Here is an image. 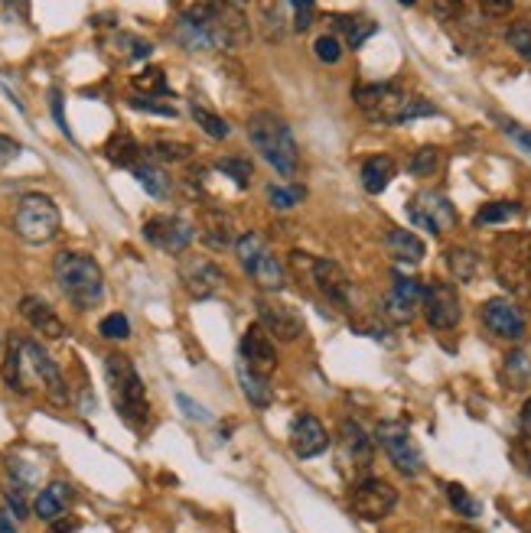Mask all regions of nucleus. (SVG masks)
Listing matches in <instances>:
<instances>
[{
	"label": "nucleus",
	"instance_id": "nucleus-1",
	"mask_svg": "<svg viewBox=\"0 0 531 533\" xmlns=\"http://www.w3.org/2000/svg\"><path fill=\"white\" fill-rule=\"evenodd\" d=\"M173 39L189 53L232 49L248 39V24L235 4H193L173 20Z\"/></svg>",
	"mask_w": 531,
	"mask_h": 533
},
{
	"label": "nucleus",
	"instance_id": "nucleus-2",
	"mask_svg": "<svg viewBox=\"0 0 531 533\" xmlns=\"http://www.w3.org/2000/svg\"><path fill=\"white\" fill-rule=\"evenodd\" d=\"M352 101H356L372 121H378V124H407V121H415V117L437 114V108H434L430 101L401 92L395 82L356 85L352 88Z\"/></svg>",
	"mask_w": 531,
	"mask_h": 533
},
{
	"label": "nucleus",
	"instance_id": "nucleus-3",
	"mask_svg": "<svg viewBox=\"0 0 531 533\" xmlns=\"http://www.w3.org/2000/svg\"><path fill=\"white\" fill-rule=\"evenodd\" d=\"M53 277L59 283V290H63V296L75 310H92V306L102 302L105 277L95 257L78 254V251H63L53 261Z\"/></svg>",
	"mask_w": 531,
	"mask_h": 533
},
{
	"label": "nucleus",
	"instance_id": "nucleus-4",
	"mask_svg": "<svg viewBox=\"0 0 531 533\" xmlns=\"http://www.w3.org/2000/svg\"><path fill=\"white\" fill-rule=\"evenodd\" d=\"M105 374H108L111 397H115L117 417L127 426L141 429L150 419V403H147V387H144L141 374L134 368V361L121 351L105 358Z\"/></svg>",
	"mask_w": 531,
	"mask_h": 533
},
{
	"label": "nucleus",
	"instance_id": "nucleus-5",
	"mask_svg": "<svg viewBox=\"0 0 531 533\" xmlns=\"http://www.w3.org/2000/svg\"><path fill=\"white\" fill-rule=\"evenodd\" d=\"M248 140H251V147L258 150L274 170H277V176H297V166H300L297 140H294L290 127L284 124L277 114H267V111L251 114Z\"/></svg>",
	"mask_w": 531,
	"mask_h": 533
},
{
	"label": "nucleus",
	"instance_id": "nucleus-6",
	"mask_svg": "<svg viewBox=\"0 0 531 533\" xmlns=\"http://www.w3.org/2000/svg\"><path fill=\"white\" fill-rule=\"evenodd\" d=\"M496 277L508 293L528 296L531 293V238L525 234H499L493 257Z\"/></svg>",
	"mask_w": 531,
	"mask_h": 533
},
{
	"label": "nucleus",
	"instance_id": "nucleus-7",
	"mask_svg": "<svg viewBox=\"0 0 531 533\" xmlns=\"http://www.w3.org/2000/svg\"><path fill=\"white\" fill-rule=\"evenodd\" d=\"M290 267H294V271H297L304 280H310L313 290H316L323 300H329L333 306H339V310L349 306L352 283H349V277H346V271L339 267L336 261H323V257L294 251V254H290Z\"/></svg>",
	"mask_w": 531,
	"mask_h": 533
},
{
	"label": "nucleus",
	"instance_id": "nucleus-8",
	"mask_svg": "<svg viewBox=\"0 0 531 533\" xmlns=\"http://www.w3.org/2000/svg\"><path fill=\"white\" fill-rule=\"evenodd\" d=\"M59 224H63V215H59V205L49 195L30 192L16 205L14 232L26 244H46V241H53L59 234Z\"/></svg>",
	"mask_w": 531,
	"mask_h": 533
},
{
	"label": "nucleus",
	"instance_id": "nucleus-9",
	"mask_svg": "<svg viewBox=\"0 0 531 533\" xmlns=\"http://www.w3.org/2000/svg\"><path fill=\"white\" fill-rule=\"evenodd\" d=\"M235 254H238L242 271L248 273L261 290H281L284 286V263L267 251L265 238H261L258 232L242 234L238 244H235Z\"/></svg>",
	"mask_w": 531,
	"mask_h": 533
},
{
	"label": "nucleus",
	"instance_id": "nucleus-10",
	"mask_svg": "<svg viewBox=\"0 0 531 533\" xmlns=\"http://www.w3.org/2000/svg\"><path fill=\"white\" fill-rule=\"evenodd\" d=\"M376 442L388 452L391 465H395L401 475L415 479V475H421L424 471L421 449H417L415 436H411V429H407L401 419H382L376 429Z\"/></svg>",
	"mask_w": 531,
	"mask_h": 533
},
{
	"label": "nucleus",
	"instance_id": "nucleus-11",
	"mask_svg": "<svg viewBox=\"0 0 531 533\" xmlns=\"http://www.w3.org/2000/svg\"><path fill=\"white\" fill-rule=\"evenodd\" d=\"M407 215L417 228H427L430 234H444L456 224V209L454 202L444 192H417L407 202Z\"/></svg>",
	"mask_w": 531,
	"mask_h": 533
},
{
	"label": "nucleus",
	"instance_id": "nucleus-12",
	"mask_svg": "<svg viewBox=\"0 0 531 533\" xmlns=\"http://www.w3.org/2000/svg\"><path fill=\"white\" fill-rule=\"evenodd\" d=\"M424 316L434 329H454L463 316V306H460V293H456L454 283H446V280H434V283L424 286Z\"/></svg>",
	"mask_w": 531,
	"mask_h": 533
},
{
	"label": "nucleus",
	"instance_id": "nucleus-13",
	"mask_svg": "<svg viewBox=\"0 0 531 533\" xmlns=\"http://www.w3.org/2000/svg\"><path fill=\"white\" fill-rule=\"evenodd\" d=\"M144 238L166 254H183L193 244L195 228L180 215H154L144 222Z\"/></svg>",
	"mask_w": 531,
	"mask_h": 533
},
{
	"label": "nucleus",
	"instance_id": "nucleus-14",
	"mask_svg": "<svg viewBox=\"0 0 531 533\" xmlns=\"http://www.w3.org/2000/svg\"><path fill=\"white\" fill-rule=\"evenodd\" d=\"M398 504V491L382 479H366L352 491V514L359 520H382Z\"/></svg>",
	"mask_w": 531,
	"mask_h": 533
},
{
	"label": "nucleus",
	"instance_id": "nucleus-15",
	"mask_svg": "<svg viewBox=\"0 0 531 533\" xmlns=\"http://www.w3.org/2000/svg\"><path fill=\"white\" fill-rule=\"evenodd\" d=\"M180 280L193 300H209V296H215L222 290L225 273H222L219 263L209 261V257L189 254L180 261Z\"/></svg>",
	"mask_w": 531,
	"mask_h": 533
},
{
	"label": "nucleus",
	"instance_id": "nucleus-16",
	"mask_svg": "<svg viewBox=\"0 0 531 533\" xmlns=\"http://www.w3.org/2000/svg\"><path fill=\"white\" fill-rule=\"evenodd\" d=\"M258 319H261V329L277 341H297L300 335H304V319H300V312L284 300L261 296Z\"/></svg>",
	"mask_w": 531,
	"mask_h": 533
},
{
	"label": "nucleus",
	"instance_id": "nucleus-17",
	"mask_svg": "<svg viewBox=\"0 0 531 533\" xmlns=\"http://www.w3.org/2000/svg\"><path fill=\"white\" fill-rule=\"evenodd\" d=\"M24 358H26V368L33 371V378L43 384V390L49 394L53 403H69V387L63 380V371L55 368V361L49 358V351L39 341L24 339Z\"/></svg>",
	"mask_w": 531,
	"mask_h": 533
},
{
	"label": "nucleus",
	"instance_id": "nucleus-18",
	"mask_svg": "<svg viewBox=\"0 0 531 533\" xmlns=\"http://www.w3.org/2000/svg\"><path fill=\"white\" fill-rule=\"evenodd\" d=\"M483 322H486V329H489L493 335H499V339H508V341L525 339V316L512 300H502V296L486 300L483 302Z\"/></svg>",
	"mask_w": 531,
	"mask_h": 533
},
{
	"label": "nucleus",
	"instance_id": "nucleus-19",
	"mask_svg": "<svg viewBox=\"0 0 531 533\" xmlns=\"http://www.w3.org/2000/svg\"><path fill=\"white\" fill-rule=\"evenodd\" d=\"M238 351H242L245 368H251V371L261 374V378H271L274 368H277V348H274V339L261 329V325H251L248 332L242 335Z\"/></svg>",
	"mask_w": 531,
	"mask_h": 533
},
{
	"label": "nucleus",
	"instance_id": "nucleus-20",
	"mask_svg": "<svg viewBox=\"0 0 531 533\" xmlns=\"http://www.w3.org/2000/svg\"><path fill=\"white\" fill-rule=\"evenodd\" d=\"M421 300H424V286L417 283V280H411V277H395V283H391V293L385 296V316L391 319L395 325H405V322H411L415 319V312H417V306H421Z\"/></svg>",
	"mask_w": 531,
	"mask_h": 533
},
{
	"label": "nucleus",
	"instance_id": "nucleus-21",
	"mask_svg": "<svg viewBox=\"0 0 531 533\" xmlns=\"http://www.w3.org/2000/svg\"><path fill=\"white\" fill-rule=\"evenodd\" d=\"M290 449H294V456L297 459L323 456L329 449L326 426L313 417V413H300V417L294 419V426H290Z\"/></svg>",
	"mask_w": 531,
	"mask_h": 533
},
{
	"label": "nucleus",
	"instance_id": "nucleus-22",
	"mask_svg": "<svg viewBox=\"0 0 531 533\" xmlns=\"http://www.w3.org/2000/svg\"><path fill=\"white\" fill-rule=\"evenodd\" d=\"M199 234L209 244L212 251H225L232 244H238V234H235V218L222 209H205L199 215Z\"/></svg>",
	"mask_w": 531,
	"mask_h": 533
},
{
	"label": "nucleus",
	"instance_id": "nucleus-23",
	"mask_svg": "<svg viewBox=\"0 0 531 533\" xmlns=\"http://www.w3.org/2000/svg\"><path fill=\"white\" fill-rule=\"evenodd\" d=\"M20 316H24L39 335H46V339H63L65 325H63V319L55 316L53 306H49L46 300H39V296H24V300H20Z\"/></svg>",
	"mask_w": 531,
	"mask_h": 533
},
{
	"label": "nucleus",
	"instance_id": "nucleus-24",
	"mask_svg": "<svg viewBox=\"0 0 531 533\" xmlns=\"http://www.w3.org/2000/svg\"><path fill=\"white\" fill-rule=\"evenodd\" d=\"M69 504H72V485H65V481H49V485L36 495L33 514H36L39 520H49V524H55V520L65 518Z\"/></svg>",
	"mask_w": 531,
	"mask_h": 533
},
{
	"label": "nucleus",
	"instance_id": "nucleus-25",
	"mask_svg": "<svg viewBox=\"0 0 531 533\" xmlns=\"http://www.w3.org/2000/svg\"><path fill=\"white\" fill-rule=\"evenodd\" d=\"M378 24L366 14H336L333 16V36L346 46L359 49L368 36H376Z\"/></svg>",
	"mask_w": 531,
	"mask_h": 533
},
{
	"label": "nucleus",
	"instance_id": "nucleus-26",
	"mask_svg": "<svg viewBox=\"0 0 531 533\" xmlns=\"http://www.w3.org/2000/svg\"><path fill=\"white\" fill-rule=\"evenodd\" d=\"M339 442H343L346 459H349L356 469H368L372 459H376V452H372V439H368L366 429H362L356 419H346V423L339 426Z\"/></svg>",
	"mask_w": 531,
	"mask_h": 533
},
{
	"label": "nucleus",
	"instance_id": "nucleus-27",
	"mask_svg": "<svg viewBox=\"0 0 531 533\" xmlns=\"http://www.w3.org/2000/svg\"><path fill=\"white\" fill-rule=\"evenodd\" d=\"M385 244H388V254L401 263H421L424 254H427L424 241L415 232H407V228H391L385 234Z\"/></svg>",
	"mask_w": 531,
	"mask_h": 533
},
{
	"label": "nucleus",
	"instance_id": "nucleus-28",
	"mask_svg": "<svg viewBox=\"0 0 531 533\" xmlns=\"http://www.w3.org/2000/svg\"><path fill=\"white\" fill-rule=\"evenodd\" d=\"M395 173H398V166H395L391 156H368V160L362 163V186H366V192L382 195L385 189L391 186Z\"/></svg>",
	"mask_w": 531,
	"mask_h": 533
},
{
	"label": "nucleus",
	"instance_id": "nucleus-29",
	"mask_svg": "<svg viewBox=\"0 0 531 533\" xmlns=\"http://www.w3.org/2000/svg\"><path fill=\"white\" fill-rule=\"evenodd\" d=\"M502 378L512 390L531 387V345H518L508 351L506 364H502Z\"/></svg>",
	"mask_w": 531,
	"mask_h": 533
},
{
	"label": "nucleus",
	"instance_id": "nucleus-30",
	"mask_svg": "<svg viewBox=\"0 0 531 533\" xmlns=\"http://www.w3.org/2000/svg\"><path fill=\"white\" fill-rule=\"evenodd\" d=\"M105 156H108L115 166H125V170H134L137 160H141V143L131 137L127 131H117L115 137L105 143Z\"/></svg>",
	"mask_w": 531,
	"mask_h": 533
},
{
	"label": "nucleus",
	"instance_id": "nucleus-31",
	"mask_svg": "<svg viewBox=\"0 0 531 533\" xmlns=\"http://www.w3.org/2000/svg\"><path fill=\"white\" fill-rule=\"evenodd\" d=\"M4 380H7L10 390L26 394V358H24V341L20 339H10L7 358H4Z\"/></svg>",
	"mask_w": 531,
	"mask_h": 533
},
{
	"label": "nucleus",
	"instance_id": "nucleus-32",
	"mask_svg": "<svg viewBox=\"0 0 531 533\" xmlns=\"http://www.w3.org/2000/svg\"><path fill=\"white\" fill-rule=\"evenodd\" d=\"M238 380H242V390L245 397L251 400V407H271L274 400V390H271V378H261V374H255L251 368H245V364H238Z\"/></svg>",
	"mask_w": 531,
	"mask_h": 533
},
{
	"label": "nucleus",
	"instance_id": "nucleus-33",
	"mask_svg": "<svg viewBox=\"0 0 531 533\" xmlns=\"http://www.w3.org/2000/svg\"><path fill=\"white\" fill-rule=\"evenodd\" d=\"M134 179H137L141 189H147V195H154V199H166V195L173 192L170 176H166L160 166H154V163H137V166H134Z\"/></svg>",
	"mask_w": 531,
	"mask_h": 533
},
{
	"label": "nucleus",
	"instance_id": "nucleus-34",
	"mask_svg": "<svg viewBox=\"0 0 531 533\" xmlns=\"http://www.w3.org/2000/svg\"><path fill=\"white\" fill-rule=\"evenodd\" d=\"M446 267H450V273H454L460 283H469V280H476V273H479V257L469 248H450L446 251Z\"/></svg>",
	"mask_w": 531,
	"mask_h": 533
},
{
	"label": "nucleus",
	"instance_id": "nucleus-35",
	"mask_svg": "<svg viewBox=\"0 0 531 533\" xmlns=\"http://www.w3.org/2000/svg\"><path fill=\"white\" fill-rule=\"evenodd\" d=\"M516 215H522V205L518 202H489L476 212V224L479 228H489V224H502L512 222Z\"/></svg>",
	"mask_w": 531,
	"mask_h": 533
},
{
	"label": "nucleus",
	"instance_id": "nucleus-36",
	"mask_svg": "<svg viewBox=\"0 0 531 533\" xmlns=\"http://www.w3.org/2000/svg\"><path fill=\"white\" fill-rule=\"evenodd\" d=\"M131 85H134V92L147 94V98H154V94H170V85H166V72L156 69V65L137 72V75L131 78Z\"/></svg>",
	"mask_w": 531,
	"mask_h": 533
},
{
	"label": "nucleus",
	"instance_id": "nucleus-37",
	"mask_svg": "<svg viewBox=\"0 0 531 533\" xmlns=\"http://www.w3.org/2000/svg\"><path fill=\"white\" fill-rule=\"evenodd\" d=\"M215 170L222 173V176H228L238 189H248L251 186V176H255V170H251V163L242 160V156H225V160L215 163Z\"/></svg>",
	"mask_w": 531,
	"mask_h": 533
},
{
	"label": "nucleus",
	"instance_id": "nucleus-38",
	"mask_svg": "<svg viewBox=\"0 0 531 533\" xmlns=\"http://www.w3.org/2000/svg\"><path fill=\"white\" fill-rule=\"evenodd\" d=\"M189 114H193V121H195L199 127H203V131L209 133L212 140H225L228 133H232V127H228L219 114H212V111H205L203 104H193V108H189Z\"/></svg>",
	"mask_w": 531,
	"mask_h": 533
},
{
	"label": "nucleus",
	"instance_id": "nucleus-39",
	"mask_svg": "<svg viewBox=\"0 0 531 533\" xmlns=\"http://www.w3.org/2000/svg\"><path fill=\"white\" fill-rule=\"evenodd\" d=\"M446 498H450V508L456 510V514H463V518H479V501L473 495H469L466 488L463 485H456V481H450V485H446Z\"/></svg>",
	"mask_w": 531,
	"mask_h": 533
},
{
	"label": "nucleus",
	"instance_id": "nucleus-40",
	"mask_svg": "<svg viewBox=\"0 0 531 533\" xmlns=\"http://www.w3.org/2000/svg\"><path fill=\"white\" fill-rule=\"evenodd\" d=\"M98 335L108 341H127L131 339V322H127L125 312H111L98 322Z\"/></svg>",
	"mask_w": 531,
	"mask_h": 533
},
{
	"label": "nucleus",
	"instance_id": "nucleus-41",
	"mask_svg": "<svg viewBox=\"0 0 531 533\" xmlns=\"http://www.w3.org/2000/svg\"><path fill=\"white\" fill-rule=\"evenodd\" d=\"M506 43L522 55L525 63H531V24L528 20H518L506 30Z\"/></svg>",
	"mask_w": 531,
	"mask_h": 533
},
{
	"label": "nucleus",
	"instance_id": "nucleus-42",
	"mask_svg": "<svg viewBox=\"0 0 531 533\" xmlns=\"http://www.w3.org/2000/svg\"><path fill=\"white\" fill-rule=\"evenodd\" d=\"M150 156L164 163H183L193 156V147L189 143H180V140H156L154 147H150Z\"/></svg>",
	"mask_w": 531,
	"mask_h": 533
},
{
	"label": "nucleus",
	"instance_id": "nucleus-43",
	"mask_svg": "<svg viewBox=\"0 0 531 533\" xmlns=\"http://www.w3.org/2000/svg\"><path fill=\"white\" fill-rule=\"evenodd\" d=\"M440 166V150L437 147H421L415 156H411V163H407V170L415 173V176H434Z\"/></svg>",
	"mask_w": 531,
	"mask_h": 533
},
{
	"label": "nucleus",
	"instance_id": "nucleus-44",
	"mask_svg": "<svg viewBox=\"0 0 531 533\" xmlns=\"http://www.w3.org/2000/svg\"><path fill=\"white\" fill-rule=\"evenodd\" d=\"M304 189L300 186H294V189H281V186H267V202H271V209H281V212H287V209H294L297 202H304Z\"/></svg>",
	"mask_w": 531,
	"mask_h": 533
},
{
	"label": "nucleus",
	"instance_id": "nucleus-45",
	"mask_svg": "<svg viewBox=\"0 0 531 533\" xmlns=\"http://www.w3.org/2000/svg\"><path fill=\"white\" fill-rule=\"evenodd\" d=\"M313 53H316V59H320V63L333 65V63H339V55H343V43H339L333 33H323V36L313 43Z\"/></svg>",
	"mask_w": 531,
	"mask_h": 533
},
{
	"label": "nucleus",
	"instance_id": "nucleus-46",
	"mask_svg": "<svg viewBox=\"0 0 531 533\" xmlns=\"http://www.w3.org/2000/svg\"><path fill=\"white\" fill-rule=\"evenodd\" d=\"M4 498H7V510L14 514L16 520L30 518V504H26L24 485H20V481H16V485H7V488H4Z\"/></svg>",
	"mask_w": 531,
	"mask_h": 533
},
{
	"label": "nucleus",
	"instance_id": "nucleus-47",
	"mask_svg": "<svg viewBox=\"0 0 531 533\" xmlns=\"http://www.w3.org/2000/svg\"><path fill=\"white\" fill-rule=\"evenodd\" d=\"M115 43H125V55L127 59H147L150 53H154V46H150L147 39H141V36H131V33H117L115 36Z\"/></svg>",
	"mask_w": 531,
	"mask_h": 533
},
{
	"label": "nucleus",
	"instance_id": "nucleus-48",
	"mask_svg": "<svg viewBox=\"0 0 531 533\" xmlns=\"http://www.w3.org/2000/svg\"><path fill=\"white\" fill-rule=\"evenodd\" d=\"M290 10H294V30L297 33L310 30L313 16H316V4L313 0H297V4H290Z\"/></svg>",
	"mask_w": 531,
	"mask_h": 533
},
{
	"label": "nucleus",
	"instance_id": "nucleus-49",
	"mask_svg": "<svg viewBox=\"0 0 531 533\" xmlns=\"http://www.w3.org/2000/svg\"><path fill=\"white\" fill-rule=\"evenodd\" d=\"M134 111H147V114H160V117H176V108L173 104H160V101L154 98H141V94H134L131 101H127Z\"/></svg>",
	"mask_w": 531,
	"mask_h": 533
},
{
	"label": "nucleus",
	"instance_id": "nucleus-50",
	"mask_svg": "<svg viewBox=\"0 0 531 533\" xmlns=\"http://www.w3.org/2000/svg\"><path fill=\"white\" fill-rule=\"evenodd\" d=\"M512 456H516L518 469L531 475V436H518L516 446H512Z\"/></svg>",
	"mask_w": 531,
	"mask_h": 533
},
{
	"label": "nucleus",
	"instance_id": "nucleus-51",
	"mask_svg": "<svg viewBox=\"0 0 531 533\" xmlns=\"http://www.w3.org/2000/svg\"><path fill=\"white\" fill-rule=\"evenodd\" d=\"M499 124H502V131H506L508 137L516 140L518 147H522V150H528V153H531V131H525V127H518L516 121H506V117H502Z\"/></svg>",
	"mask_w": 531,
	"mask_h": 533
},
{
	"label": "nucleus",
	"instance_id": "nucleus-52",
	"mask_svg": "<svg viewBox=\"0 0 531 533\" xmlns=\"http://www.w3.org/2000/svg\"><path fill=\"white\" fill-rule=\"evenodd\" d=\"M20 143H16L14 137H7V133H0V166H4V163H10V160H16V156H20Z\"/></svg>",
	"mask_w": 531,
	"mask_h": 533
},
{
	"label": "nucleus",
	"instance_id": "nucleus-53",
	"mask_svg": "<svg viewBox=\"0 0 531 533\" xmlns=\"http://www.w3.org/2000/svg\"><path fill=\"white\" fill-rule=\"evenodd\" d=\"M176 403H180L183 413H186L189 419H203V423H205V419H209V413H205V407H199V403H195V400H189L186 394L176 397Z\"/></svg>",
	"mask_w": 531,
	"mask_h": 533
},
{
	"label": "nucleus",
	"instance_id": "nucleus-54",
	"mask_svg": "<svg viewBox=\"0 0 531 533\" xmlns=\"http://www.w3.org/2000/svg\"><path fill=\"white\" fill-rule=\"evenodd\" d=\"M479 10H483L486 16H506V14H512V4H508V0H486V4H479Z\"/></svg>",
	"mask_w": 531,
	"mask_h": 533
},
{
	"label": "nucleus",
	"instance_id": "nucleus-55",
	"mask_svg": "<svg viewBox=\"0 0 531 533\" xmlns=\"http://www.w3.org/2000/svg\"><path fill=\"white\" fill-rule=\"evenodd\" d=\"M0 533H16V518L7 508H0Z\"/></svg>",
	"mask_w": 531,
	"mask_h": 533
},
{
	"label": "nucleus",
	"instance_id": "nucleus-56",
	"mask_svg": "<svg viewBox=\"0 0 531 533\" xmlns=\"http://www.w3.org/2000/svg\"><path fill=\"white\" fill-rule=\"evenodd\" d=\"M518 423H522V433L531 436V397L522 403V413H518Z\"/></svg>",
	"mask_w": 531,
	"mask_h": 533
},
{
	"label": "nucleus",
	"instance_id": "nucleus-57",
	"mask_svg": "<svg viewBox=\"0 0 531 533\" xmlns=\"http://www.w3.org/2000/svg\"><path fill=\"white\" fill-rule=\"evenodd\" d=\"M53 114H55V121H59V127H63V133H69V127H65V114H63V98H59V92H53Z\"/></svg>",
	"mask_w": 531,
	"mask_h": 533
},
{
	"label": "nucleus",
	"instance_id": "nucleus-58",
	"mask_svg": "<svg viewBox=\"0 0 531 533\" xmlns=\"http://www.w3.org/2000/svg\"><path fill=\"white\" fill-rule=\"evenodd\" d=\"M78 530V524L75 520H55V524H49V530L46 533H75Z\"/></svg>",
	"mask_w": 531,
	"mask_h": 533
},
{
	"label": "nucleus",
	"instance_id": "nucleus-59",
	"mask_svg": "<svg viewBox=\"0 0 531 533\" xmlns=\"http://www.w3.org/2000/svg\"><path fill=\"white\" fill-rule=\"evenodd\" d=\"M454 533H479V530H473V527H456Z\"/></svg>",
	"mask_w": 531,
	"mask_h": 533
}]
</instances>
